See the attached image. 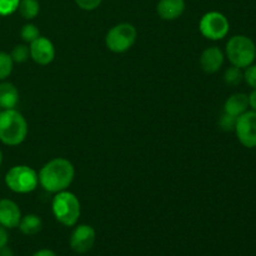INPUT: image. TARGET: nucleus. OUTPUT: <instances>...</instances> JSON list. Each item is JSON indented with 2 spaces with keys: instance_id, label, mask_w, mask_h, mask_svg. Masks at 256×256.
Returning <instances> with one entry per match:
<instances>
[{
  "instance_id": "1",
  "label": "nucleus",
  "mask_w": 256,
  "mask_h": 256,
  "mask_svg": "<svg viewBox=\"0 0 256 256\" xmlns=\"http://www.w3.org/2000/svg\"><path fill=\"white\" fill-rule=\"evenodd\" d=\"M39 184L48 192H64L72 185L75 176V168L65 158H55L40 169Z\"/></svg>"
},
{
  "instance_id": "2",
  "label": "nucleus",
  "mask_w": 256,
  "mask_h": 256,
  "mask_svg": "<svg viewBox=\"0 0 256 256\" xmlns=\"http://www.w3.org/2000/svg\"><path fill=\"white\" fill-rule=\"evenodd\" d=\"M28 136V122L16 109L0 110V142L18 146Z\"/></svg>"
},
{
  "instance_id": "3",
  "label": "nucleus",
  "mask_w": 256,
  "mask_h": 256,
  "mask_svg": "<svg viewBox=\"0 0 256 256\" xmlns=\"http://www.w3.org/2000/svg\"><path fill=\"white\" fill-rule=\"evenodd\" d=\"M52 210L54 218L64 226H74L82 214V205L75 194L64 190L52 198Z\"/></svg>"
},
{
  "instance_id": "4",
  "label": "nucleus",
  "mask_w": 256,
  "mask_h": 256,
  "mask_svg": "<svg viewBox=\"0 0 256 256\" xmlns=\"http://www.w3.org/2000/svg\"><path fill=\"white\" fill-rule=\"evenodd\" d=\"M225 54L230 64L245 69L254 64L256 59V45L246 35H234L226 42Z\"/></svg>"
},
{
  "instance_id": "5",
  "label": "nucleus",
  "mask_w": 256,
  "mask_h": 256,
  "mask_svg": "<svg viewBox=\"0 0 256 256\" xmlns=\"http://www.w3.org/2000/svg\"><path fill=\"white\" fill-rule=\"evenodd\" d=\"M5 184L16 194H29L38 188L39 176L32 168L28 165H15L5 174Z\"/></svg>"
},
{
  "instance_id": "6",
  "label": "nucleus",
  "mask_w": 256,
  "mask_h": 256,
  "mask_svg": "<svg viewBox=\"0 0 256 256\" xmlns=\"http://www.w3.org/2000/svg\"><path fill=\"white\" fill-rule=\"evenodd\" d=\"M138 39V30L130 22H120L110 28L105 36L108 49L116 54L128 52Z\"/></svg>"
},
{
  "instance_id": "7",
  "label": "nucleus",
  "mask_w": 256,
  "mask_h": 256,
  "mask_svg": "<svg viewBox=\"0 0 256 256\" xmlns=\"http://www.w3.org/2000/svg\"><path fill=\"white\" fill-rule=\"evenodd\" d=\"M199 30L204 38L209 40H222L228 35L230 24L228 18L220 12H205L199 22Z\"/></svg>"
},
{
  "instance_id": "8",
  "label": "nucleus",
  "mask_w": 256,
  "mask_h": 256,
  "mask_svg": "<svg viewBox=\"0 0 256 256\" xmlns=\"http://www.w3.org/2000/svg\"><path fill=\"white\" fill-rule=\"evenodd\" d=\"M234 132L242 146L248 149L256 148V112L248 110L238 116Z\"/></svg>"
},
{
  "instance_id": "9",
  "label": "nucleus",
  "mask_w": 256,
  "mask_h": 256,
  "mask_svg": "<svg viewBox=\"0 0 256 256\" xmlns=\"http://www.w3.org/2000/svg\"><path fill=\"white\" fill-rule=\"evenodd\" d=\"M96 240V232L90 225H78L70 236V248L78 254H86L92 249Z\"/></svg>"
},
{
  "instance_id": "10",
  "label": "nucleus",
  "mask_w": 256,
  "mask_h": 256,
  "mask_svg": "<svg viewBox=\"0 0 256 256\" xmlns=\"http://www.w3.org/2000/svg\"><path fill=\"white\" fill-rule=\"evenodd\" d=\"M30 58L39 65H49L55 59V46L52 40L40 35L29 45Z\"/></svg>"
},
{
  "instance_id": "11",
  "label": "nucleus",
  "mask_w": 256,
  "mask_h": 256,
  "mask_svg": "<svg viewBox=\"0 0 256 256\" xmlns=\"http://www.w3.org/2000/svg\"><path fill=\"white\" fill-rule=\"evenodd\" d=\"M19 205L12 199H0V225L5 229H15L22 220Z\"/></svg>"
},
{
  "instance_id": "12",
  "label": "nucleus",
  "mask_w": 256,
  "mask_h": 256,
  "mask_svg": "<svg viewBox=\"0 0 256 256\" xmlns=\"http://www.w3.org/2000/svg\"><path fill=\"white\" fill-rule=\"evenodd\" d=\"M225 62V54L218 46L206 48L200 55V66L206 74H215L222 68Z\"/></svg>"
},
{
  "instance_id": "13",
  "label": "nucleus",
  "mask_w": 256,
  "mask_h": 256,
  "mask_svg": "<svg viewBox=\"0 0 256 256\" xmlns=\"http://www.w3.org/2000/svg\"><path fill=\"white\" fill-rule=\"evenodd\" d=\"M185 0H159L156 5L158 15L162 20H175L182 16L185 12Z\"/></svg>"
},
{
  "instance_id": "14",
  "label": "nucleus",
  "mask_w": 256,
  "mask_h": 256,
  "mask_svg": "<svg viewBox=\"0 0 256 256\" xmlns=\"http://www.w3.org/2000/svg\"><path fill=\"white\" fill-rule=\"evenodd\" d=\"M249 95L244 92H235L230 95L224 104V112L238 118L249 110Z\"/></svg>"
},
{
  "instance_id": "15",
  "label": "nucleus",
  "mask_w": 256,
  "mask_h": 256,
  "mask_svg": "<svg viewBox=\"0 0 256 256\" xmlns=\"http://www.w3.org/2000/svg\"><path fill=\"white\" fill-rule=\"evenodd\" d=\"M19 102V92L16 86L10 82H0V109H15Z\"/></svg>"
},
{
  "instance_id": "16",
  "label": "nucleus",
  "mask_w": 256,
  "mask_h": 256,
  "mask_svg": "<svg viewBox=\"0 0 256 256\" xmlns=\"http://www.w3.org/2000/svg\"><path fill=\"white\" fill-rule=\"evenodd\" d=\"M19 230L22 234L32 236L36 235L38 232H42V218L35 214H28L25 216H22V220L19 222Z\"/></svg>"
},
{
  "instance_id": "17",
  "label": "nucleus",
  "mask_w": 256,
  "mask_h": 256,
  "mask_svg": "<svg viewBox=\"0 0 256 256\" xmlns=\"http://www.w3.org/2000/svg\"><path fill=\"white\" fill-rule=\"evenodd\" d=\"M18 12L24 19L32 20L39 15L40 4L38 0H20Z\"/></svg>"
},
{
  "instance_id": "18",
  "label": "nucleus",
  "mask_w": 256,
  "mask_h": 256,
  "mask_svg": "<svg viewBox=\"0 0 256 256\" xmlns=\"http://www.w3.org/2000/svg\"><path fill=\"white\" fill-rule=\"evenodd\" d=\"M244 80V72L240 68L232 65L224 72V82L230 86H238Z\"/></svg>"
},
{
  "instance_id": "19",
  "label": "nucleus",
  "mask_w": 256,
  "mask_h": 256,
  "mask_svg": "<svg viewBox=\"0 0 256 256\" xmlns=\"http://www.w3.org/2000/svg\"><path fill=\"white\" fill-rule=\"evenodd\" d=\"M14 62H12L10 52H0V82H4L12 72Z\"/></svg>"
},
{
  "instance_id": "20",
  "label": "nucleus",
  "mask_w": 256,
  "mask_h": 256,
  "mask_svg": "<svg viewBox=\"0 0 256 256\" xmlns=\"http://www.w3.org/2000/svg\"><path fill=\"white\" fill-rule=\"evenodd\" d=\"M10 56H12V62H14L22 64V62H25L30 58L29 46H28L26 44L15 45V46L12 48V52H10Z\"/></svg>"
},
{
  "instance_id": "21",
  "label": "nucleus",
  "mask_w": 256,
  "mask_h": 256,
  "mask_svg": "<svg viewBox=\"0 0 256 256\" xmlns=\"http://www.w3.org/2000/svg\"><path fill=\"white\" fill-rule=\"evenodd\" d=\"M20 36H22V42H26V44H30V42H32L40 36V32L36 25L32 24V22H28L20 30Z\"/></svg>"
},
{
  "instance_id": "22",
  "label": "nucleus",
  "mask_w": 256,
  "mask_h": 256,
  "mask_svg": "<svg viewBox=\"0 0 256 256\" xmlns=\"http://www.w3.org/2000/svg\"><path fill=\"white\" fill-rule=\"evenodd\" d=\"M20 0H0V16H9L18 12Z\"/></svg>"
},
{
  "instance_id": "23",
  "label": "nucleus",
  "mask_w": 256,
  "mask_h": 256,
  "mask_svg": "<svg viewBox=\"0 0 256 256\" xmlns=\"http://www.w3.org/2000/svg\"><path fill=\"white\" fill-rule=\"evenodd\" d=\"M236 119L238 118L232 116V115H229L226 114V112H224V114L220 116L219 119V126L220 129L224 130V132H234L235 130V125H236Z\"/></svg>"
},
{
  "instance_id": "24",
  "label": "nucleus",
  "mask_w": 256,
  "mask_h": 256,
  "mask_svg": "<svg viewBox=\"0 0 256 256\" xmlns=\"http://www.w3.org/2000/svg\"><path fill=\"white\" fill-rule=\"evenodd\" d=\"M244 80L252 90H256V64H252L245 68Z\"/></svg>"
},
{
  "instance_id": "25",
  "label": "nucleus",
  "mask_w": 256,
  "mask_h": 256,
  "mask_svg": "<svg viewBox=\"0 0 256 256\" xmlns=\"http://www.w3.org/2000/svg\"><path fill=\"white\" fill-rule=\"evenodd\" d=\"M74 2L82 10L92 12V10H95L102 5V0H74Z\"/></svg>"
},
{
  "instance_id": "26",
  "label": "nucleus",
  "mask_w": 256,
  "mask_h": 256,
  "mask_svg": "<svg viewBox=\"0 0 256 256\" xmlns=\"http://www.w3.org/2000/svg\"><path fill=\"white\" fill-rule=\"evenodd\" d=\"M9 242V234H8V229L0 225V249L6 246Z\"/></svg>"
},
{
  "instance_id": "27",
  "label": "nucleus",
  "mask_w": 256,
  "mask_h": 256,
  "mask_svg": "<svg viewBox=\"0 0 256 256\" xmlns=\"http://www.w3.org/2000/svg\"><path fill=\"white\" fill-rule=\"evenodd\" d=\"M32 256H58V255L50 249H40L38 250V252H35Z\"/></svg>"
},
{
  "instance_id": "28",
  "label": "nucleus",
  "mask_w": 256,
  "mask_h": 256,
  "mask_svg": "<svg viewBox=\"0 0 256 256\" xmlns=\"http://www.w3.org/2000/svg\"><path fill=\"white\" fill-rule=\"evenodd\" d=\"M249 106L256 112V90H252L249 94Z\"/></svg>"
},
{
  "instance_id": "29",
  "label": "nucleus",
  "mask_w": 256,
  "mask_h": 256,
  "mask_svg": "<svg viewBox=\"0 0 256 256\" xmlns=\"http://www.w3.org/2000/svg\"><path fill=\"white\" fill-rule=\"evenodd\" d=\"M0 256H14V252L6 245V246L0 249Z\"/></svg>"
},
{
  "instance_id": "30",
  "label": "nucleus",
  "mask_w": 256,
  "mask_h": 256,
  "mask_svg": "<svg viewBox=\"0 0 256 256\" xmlns=\"http://www.w3.org/2000/svg\"><path fill=\"white\" fill-rule=\"evenodd\" d=\"M2 152L0 150V166H2Z\"/></svg>"
},
{
  "instance_id": "31",
  "label": "nucleus",
  "mask_w": 256,
  "mask_h": 256,
  "mask_svg": "<svg viewBox=\"0 0 256 256\" xmlns=\"http://www.w3.org/2000/svg\"><path fill=\"white\" fill-rule=\"evenodd\" d=\"M0 110H2V109H0Z\"/></svg>"
}]
</instances>
